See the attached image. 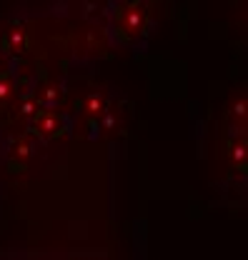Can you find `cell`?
I'll list each match as a JSON object with an SVG mask.
<instances>
[{"label":"cell","mask_w":248,"mask_h":260,"mask_svg":"<svg viewBox=\"0 0 248 260\" xmlns=\"http://www.w3.org/2000/svg\"><path fill=\"white\" fill-rule=\"evenodd\" d=\"M218 130V160L226 162V173L238 180V188H243L246 178V93L243 88L233 93L226 103V110L221 115Z\"/></svg>","instance_id":"2"},{"label":"cell","mask_w":248,"mask_h":260,"mask_svg":"<svg viewBox=\"0 0 248 260\" xmlns=\"http://www.w3.org/2000/svg\"><path fill=\"white\" fill-rule=\"evenodd\" d=\"M103 18L113 48L143 53L158 28V0H105Z\"/></svg>","instance_id":"1"}]
</instances>
